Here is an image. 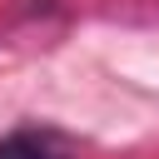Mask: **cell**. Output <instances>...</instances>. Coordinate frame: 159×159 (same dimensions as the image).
I'll return each mask as SVG.
<instances>
[{
    "label": "cell",
    "mask_w": 159,
    "mask_h": 159,
    "mask_svg": "<svg viewBox=\"0 0 159 159\" xmlns=\"http://www.w3.org/2000/svg\"><path fill=\"white\" fill-rule=\"evenodd\" d=\"M0 159H65L45 134H10L0 144Z\"/></svg>",
    "instance_id": "obj_1"
}]
</instances>
